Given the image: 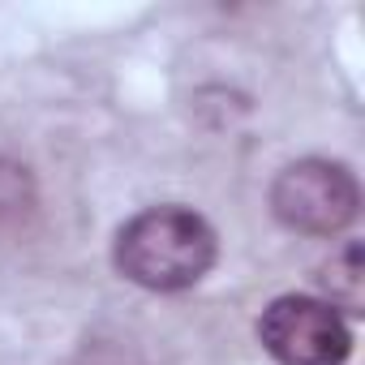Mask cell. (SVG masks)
<instances>
[{"label":"cell","mask_w":365,"mask_h":365,"mask_svg":"<svg viewBox=\"0 0 365 365\" xmlns=\"http://www.w3.org/2000/svg\"><path fill=\"white\" fill-rule=\"evenodd\" d=\"M39 202V190H35V176L26 163L0 155V228H14L22 220H31Z\"/></svg>","instance_id":"5"},{"label":"cell","mask_w":365,"mask_h":365,"mask_svg":"<svg viewBox=\"0 0 365 365\" xmlns=\"http://www.w3.org/2000/svg\"><path fill=\"white\" fill-rule=\"evenodd\" d=\"M271 211L284 228L305 237H335L361 211V185L344 163L297 159L271 185Z\"/></svg>","instance_id":"2"},{"label":"cell","mask_w":365,"mask_h":365,"mask_svg":"<svg viewBox=\"0 0 365 365\" xmlns=\"http://www.w3.org/2000/svg\"><path fill=\"white\" fill-rule=\"evenodd\" d=\"M322 301L331 309H348V314H361L365 305V245L361 241H348L339 254H331V262H322Z\"/></svg>","instance_id":"4"},{"label":"cell","mask_w":365,"mask_h":365,"mask_svg":"<svg viewBox=\"0 0 365 365\" xmlns=\"http://www.w3.org/2000/svg\"><path fill=\"white\" fill-rule=\"evenodd\" d=\"M258 339L279 365H344L352 331L322 297H275L258 318Z\"/></svg>","instance_id":"3"},{"label":"cell","mask_w":365,"mask_h":365,"mask_svg":"<svg viewBox=\"0 0 365 365\" xmlns=\"http://www.w3.org/2000/svg\"><path fill=\"white\" fill-rule=\"evenodd\" d=\"M215 228L190 207H150L138 211L116 232V271L150 292L194 288L215 267Z\"/></svg>","instance_id":"1"}]
</instances>
